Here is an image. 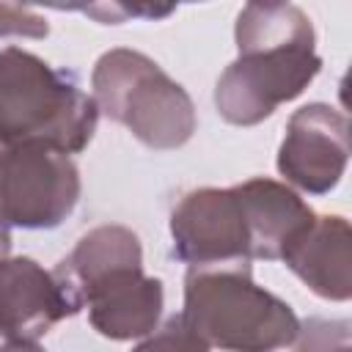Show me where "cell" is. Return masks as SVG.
<instances>
[{"label":"cell","mask_w":352,"mask_h":352,"mask_svg":"<svg viewBox=\"0 0 352 352\" xmlns=\"http://www.w3.org/2000/svg\"><path fill=\"white\" fill-rule=\"evenodd\" d=\"M236 50L214 88L217 113L236 126L272 116L322 69L314 25L292 3H248L236 16Z\"/></svg>","instance_id":"1"},{"label":"cell","mask_w":352,"mask_h":352,"mask_svg":"<svg viewBox=\"0 0 352 352\" xmlns=\"http://www.w3.org/2000/svg\"><path fill=\"white\" fill-rule=\"evenodd\" d=\"M77 308L88 305L96 333L113 341L146 336L162 314V283L143 275L140 239L124 226H99L55 267Z\"/></svg>","instance_id":"2"},{"label":"cell","mask_w":352,"mask_h":352,"mask_svg":"<svg viewBox=\"0 0 352 352\" xmlns=\"http://www.w3.org/2000/svg\"><path fill=\"white\" fill-rule=\"evenodd\" d=\"M182 319L206 346L275 352L300 338L294 311L250 278V264L190 267Z\"/></svg>","instance_id":"3"},{"label":"cell","mask_w":352,"mask_h":352,"mask_svg":"<svg viewBox=\"0 0 352 352\" xmlns=\"http://www.w3.org/2000/svg\"><path fill=\"white\" fill-rule=\"evenodd\" d=\"M96 121L94 96L72 74L28 50H0V140L77 154L91 143Z\"/></svg>","instance_id":"4"},{"label":"cell","mask_w":352,"mask_h":352,"mask_svg":"<svg viewBox=\"0 0 352 352\" xmlns=\"http://www.w3.org/2000/svg\"><path fill=\"white\" fill-rule=\"evenodd\" d=\"M94 102L151 148H179L195 132V107L187 91L151 58L135 50H110L94 66Z\"/></svg>","instance_id":"5"},{"label":"cell","mask_w":352,"mask_h":352,"mask_svg":"<svg viewBox=\"0 0 352 352\" xmlns=\"http://www.w3.org/2000/svg\"><path fill=\"white\" fill-rule=\"evenodd\" d=\"M80 198V170L69 154L41 143L0 140V220L19 228L60 226Z\"/></svg>","instance_id":"6"},{"label":"cell","mask_w":352,"mask_h":352,"mask_svg":"<svg viewBox=\"0 0 352 352\" xmlns=\"http://www.w3.org/2000/svg\"><path fill=\"white\" fill-rule=\"evenodd\" d=\"M176 256L190 267L250 264V228L236 187L187 192L170 214Z\"/></svg>","instance_id":"7"},{"label":"cell","mask_w":352,"mask_h":352,"mask_svg":"<svg viewBox=\"0 0 352 352\" xmlns=\"http://www.w3.org/2000/svg\"><path fill=\"white\" fill-rule=\"evenodd\" d=\"M349 160V124L346 116L327 104L300 107L286 126L278 154V170L294 187L322 195L330 192Z\"/></svg>","instance_id":"8"},{"label":"cell","mask_w":352,"mask_h":352,"mask_svg":"<svg viewBox=\"0 0 352 352\" xmlns=\"http://www.w3.org/2000/svg\"><path fill=\"white\" fill-rule=\"evenodd\" d=\"M77 302L33 258H0V338L38 341L60 319L77 314Z\"/></svg>","instance_id":"9"},{"label":"cell","mask_w":352,"mask_h":352,"mask_svg":"<svg viewBox=\"0 0 352 352\" xmlns=\"http://www.w3.org/2000/svg\"><path fill=\"white\" fill-rule=\"evenodd\" d=\"M250 228L253 258H283V253L311 228L314 209L286 184L272 179H248L236 184Z\"/></svg>","instance_id":"10"},{"label":"cell","mask_w":352,"mask_h":352,"mask_svg":"<svg viewBox=\"0 0 352 352\" xmlns=\"http://www.w3.org/2000/svg\"><path fill=\"white\" fill-rule=\"evenodd\" d=\"M286 267L319 297L349 300L352 294V258H349V223L338 214L316 217L311 228L283 253Z\"/></svg>","instance_id":"11"},{"label":"cell","mask_w":352,"mask_h":352,"mask_svg":"<svg viewBox=\"0 0 352 352\" xmlns=\"http://www.w3.org/2000/svg\"><path fill=\"white\" fill-rule=\"evenodd\" d=\"M132 352H209V346L195 336V330L179 314L170 316L165 327H160L148 341H143Z\"/></svg>","instance_id":"12"},{"label":"cell","mask_w":352,"mask_h":352,"mask_svg":"<svg viewBox=\"0 0 352 352\" xmlns=\"http://www.w3.org/2000/svg\"><path fill=\"white\" fill-rule=\"evenodd\" d=\"M302 344L297 352H349V324L311 319L305 330L300 327Z\"/></svg>","instance_id":"13"},{"label":"cell","mask_w":352,"mask_h":352,"mask_svg":"<svg viewBox=\"0 0 352 352\" xmlns=\"http://www.w3.org/2000/svg\"><path fill=\"white\" fill-rule=\"evenodd\" d=\"M47 33H50L47 19H44L41 14H36L33 8L0 3V38H6V36L41 38V36H47Z\"/></svg>","instance_id":"14"},{"label":"cell","mask_w":352,"mask_h":352,"mask_svg":"<svg viewBox=\"0 0 352 352\" xmlns=\"http://www.w3.org/2000/svg\"><path fill=\"white\" fill-rule=\"evenodd\" d=\"M85 14L96 16L99 22H121L126 16H168L173 11V6H121V3H110V6H82Z\"/></svg>","instance_id":"15"},{"label":"cell","mask_w":352,"mask_h":352,"mask_svg":"<svg viewBox=\"0 0 352 352\" xmlns=\"http://www.w3.org/2000/svg\"><path fill=\"white\" fill-rule=\"evenodd\" d=\"M0 352H44L36 341H3Z\"/></svg>","instance_id":"16"},{"label":"cell","mask_w":352,"mask_h":352,"mask_svg":"<svg viewBox=\"0 0 352 352\" xmlns=\"http://www.w3.org/2000/svg\"><path fill=\"white\" fill-rule=\"evenodd\" d=\"M11 250V234H8V226L0 220V258H6Z\"/></svg>","instance_id":"17"}]
</instances>
